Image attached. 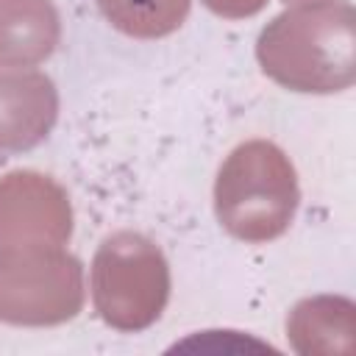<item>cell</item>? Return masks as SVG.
Segmentation results:
<instances>
[{"instance_id":"obj_1","label":"cell","mask_w":356,"mask_h":356,"mask_svg":"<svg viewBox=\"0 0 356 356\" xmlns=\"http://www.w3.org/2000/svg\"><path fill=\"white\" fill-rule=\"evenodd\" d=\"M261 70L295 92H337L353 83V8L342 0H303L259 36Z\"/></svg>"},{"instance_id":"obj_2","label":"cell","mask_w":356,"mask_h":356,"mask_svg":"<svg viewBox=\"0 0 356 356\" xmlns=\"http://www.w3.org/2000/svg\"><path fill=\"white\" fill-rule=\"evenodd\" d=\"M217 217L236 239L267 242L278 236L298 206L289 159L264 139L239 145L220 167L214 184Z\"/></svg>"},{"instance_id":"obj_3","label":"cell","mask_w":356,"mask_h":356,"mask_svg":"<svg viewBox=\"0 0 356 356\" xmlns=\"http://www.w3.org/2000/svg\"><path fill=\"white\" fill-rule=\"evenodd\" d=\"M92 289L100 314L117 328H142L167 298V264L153 242L122 231L108 236L92 267Z\"/></svg>"},{"instance_id":"obj_4","label":"cell","mask_w":356,"mask_h":356,"mask_svg":"<svg viewBox=\"0 0 356 356\" xmlns=\"http://www.w3.org/2000/svg\"><path fill=\"white\" fill-rule=\"evenodd\" d=\"M70 206L50 181L17 172L0 181V245H61Z\"/></svg>"},{"instance_id":"obj_5","label":"cell","mask_w":356,"mask_h":356,"mask_svg":"<svg viewBox=\"0 0 356 356\" xmlns=\"http://www.w3.org/2000/svg\"><path fill=\"white\" fill-rule=\"evenodd\" d=\"M53 120L56 92L44 75L0 70V147L36 145Z\"/></svg>"},{"instance_id":"obj_6","label":"cell","mask_w":356,"mask_h":356,"mask_svg":"<svg viewBox=\"0 0 356 356\" xmlns=\"http://www.w3.org/2000/svg\"><path fill=\"white\" fill-rule=\"evenodd\" d=\"M58 42V17L47 0H0V64H36Z\"/></svg>"},{"instance_id":"obj_7","label":"cell","mask_w":356,"mask_h":356,"mask_svg":"<svg viewBox=\"0 0 356 356\" xmlns=\"http://www.w3.org/2000/svg\"><path fill=\"white\" fill-rule=\"evenodd\" d=\"M97 6L117 31L136 39L172 33L189 11V0H97Z\"/></svg>"},{"instance_id":"obj_8","label":"cell","mask_w":356,"mask_h":356,"mask_svg":"<svg viewBox=\"0 0 356 356\" xmlns=\"http://www.w3.org/2000/svg\"><path fill=\"white\" fill-rule=\"evenodd\" d=\"M203 3H206L214 14L236 19V17H250V14H256L267 0H203Z\"/></svg>"}]
</instances>
